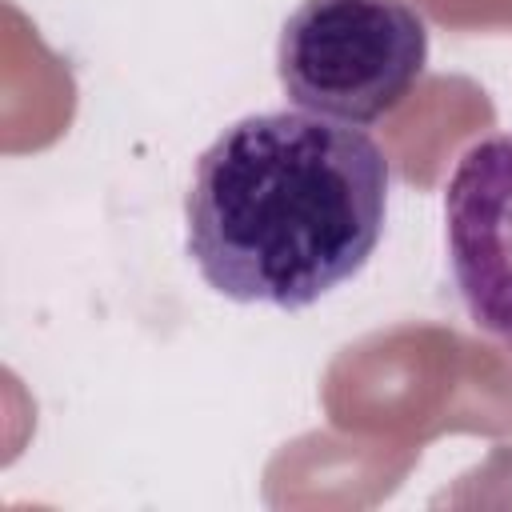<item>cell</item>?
Masks as SVG:
<instances>
[{"instance_id": "cell-1", "label": "cell", "mask_w": 512, "mask_h": 512, "mask_svg": "<svg viewBox=\"0 0 512 512\" xmlns=\"http://www.w3.org/2000/svg\"><path fill=\"white\" fill-rule=\"evenodd\" d=\"M384 212L388 160L364 128L256 112L228 124L192 168L188 256L212 292L296 312L368 264Z\"/></svg>"}, {"instance_id": "cell-2", "label": "cell", "mask_w": 512, "mask_h": 512, "mask_svg": "<svg viewBox=\"0 0 512 512\" xmlns=\"http://www.w3.org/2000/svg\"><path fill=\"white\" fill-rule=\"evenodd\" d=\"M428 64V24L404 0H300L276 44L292 104L344 124L392 112Z\"/></svg>"}, {"instance_id": "cell-3", "label": "cell", "mask_w": 512, "mask_h": 512, "mask_svg": "<svg viewBox=\"0 0 512 512\" xmlns=\"http://www.w3.org/2000/svg\"><path fill=\"white\" fill-rule=\"evenodd\" d=\"M444 244L468 320L512 352V132L460 152L444 184Z\"/></svg>"}]
</instances>
